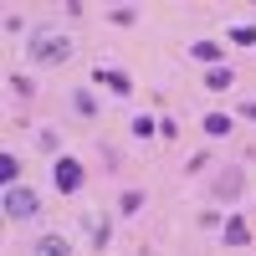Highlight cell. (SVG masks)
Segmentation results:
<instances>
[{
  "label": "cell",
  "mask_w": 256,
  "mask_h": 256,
  "mask_svg": "<svg viewBox=\"0 0 256 256\" xmlns=\"http://www.w3.org/2000/svg\"><path fill=\"white\" fill-rule=\"evenodd\" d=\"M67 56H72L67 36H56V31H36L31 36V62H36V67H62Z\"/></svg>",
  "instance_id": "cell-1"
},
{
  "label": "cell",
  "mask_w": 256,
  "mask_h": 256,
  "mask_svg": "<svg viewBox=\"0 0 256 256\" xmlns=\"http://www.w3.org/2000/svg\"><path fill=\"white\" fill-rule=\"evenodd\" d=\"M0 210H6L10 220H31L36 210H41V200H36V190L16 184V190H6V195H0Z\"/></svg>",
  "instance_id": "cell-2"
},
{
  "label": "cell",
  "mask_w": 256,
  "mask_h": 256,
  "mask_svg": "<svg viewBox=\"0 0 256 256\" xmlns=\"http://www.w3.org/2000/svg\"><path fill=\"white\" fill-rule=\"evenodd\" d=\"M52 180H56V190H62V195H77L88 174H82V164H77V159H67V154H62V159H56V169H52Z\"/></svg>",
  "instance_id": "cell-3"
},
{
  "label": "cell",
  "mask_w": 256,
  "mask_h": 256,
  "mask_svg": "<svg viewBox=\"0 0 256 256\" xmlns=\"http://www.w3.org/2000/svg\"><path fill=\"white\" fill-rule=\"evenodd\" d=\"M241 190H246L241 169H220V174L210 180V195H216V200H241Z\"/></svg>",
  "instance_id": "cell-4"
},
{
  "label": "cell",
  "mask_w": 256,
  "mask_h": 256,
  "mask_svg": "<svg viewBox=\"0 0 256 256\" xmlns=\"http://www.w3.org/2000/svg\"><path fill=\"white\" fill-rule=\"evenodd\" d=\"M82 230L92 236V246H108V236H113V226L102 220V216H82Z\"/></svg>",
  "instance_id": "cell-5"
},
{
  "label": "cell",
  "mask_w": 256,
  "mask_h": 256,
  "mask_svg": "<svg viewBox=\"0 0 256 256\" xmlns=\"http://www.w3.org/2000/svg\"><path fill=\"white\" fill-rule=\"evenodd\" d=\"M36 256H72V241L67 236H41L36 241Z\"/></svg>",
  "instance_id": "cell-6"
},
{
  "label": "cell",
  "mask_w": 256,
  "mask_h": 256,
  "mask_svg": "<svg viewBox=\"0 0 256 256\" xmlns=\"http://www.w3.org/2000/svg\"><path fill=\"white\" fill-rule=\"evenodd\" d=\"M0 184H6V190L20 184V159L16 154H0Z\"/></svg>",
  "instance_id": "cell-7"
},
{
  "label": "cell",
  "mask_w": 256,
  "mask_h": 256,
  "mask_svg": "<svg viewBox=\"0 0 256 256\" xmlns=\"http://www.w3.org/2000/svg\"><path fill=\"white\" fill-rule=\"evenodd\" d=\"M190 56L205 62V67H220V46H216V41H195V46H190Z\"/></svg>",
  "instance_id": "cell-8"
},
{
  "label": "cell",
  "mask_w": 256,
  "mask_h": 256,
  "mask_svg": "<svg viewBox=\"0 0 256 256\" xmlns=\"http://www.w3.org/2000/svg\"><path fill=\"white\" fill-rule=\"evenodd\" d=\"M230 82H236V72H230V67H210V72H205V88H210V92H226Z\"/></svg>",
  "instance_id": "cell-9"
},
{
  "label": "cell",
  "mask_w": 256,
  "mask_h": 256,
  "mask_svg": "<svg viewBox=\"0 0 256 256\" xmlns=\"http://www.w3.org/2000/svg\"><path fill=\"white\" fill-rule=\"evenodd\" d=\"M72 113L77 118H98V98L92 92H72Z\"/></svg>",
  "instance_id": "cell-10"
},
{
  "label": "cell",
  "mask_w": 256,
  "mask_h": 256,
  "mask_svg": "<svg viewBox=\"0 0 256 256\" xmlns=\"http://www.w3.org/2000/svg\"><path fill=\"white\" fill-rule=\"evenodd\" d=\"M205 134H210V138H226V134H230V118H226V113H205Z\"/></svg>",
  "instance_id": "cell-11"
},
{
  "label": "cell",
  "mask_w": 256,
  "mask_h": 256,
  "mask_svg": "<svg viewBox=\"0 0 256 256\" xmlns=\"http://www.w3.org/2000/svg\"><path fill=\"white\" fill-rule=\"evenodd\" d=\"M246 241H251L246 220H226V246H246Z\"/></svg>",
  "instance_id": "cell-12"
},
{
  "label": "cell",
  "mask_w": 256,
  "mask_h": 256,
  "mask_svg": "<svg viewBox=\"0 0 256 256\" xmlns=\"http://www.w3.org/2000/svg\"><path fill=\"white\" fill-rule=\"evenodd\" d=\"M118 210H123V216H138V210H144V190H123Z\"/></svg>",
  "instance_id": "cell-13"
},
{
  "label": "cell",
  "mask_w": 256,
  "mask_h": 256,
  "mask_svg": "<svg viewBox=\"0 0 256 256\" xmlns=\"http://www.w3.org/2000/svg\"><path fill=\"white\" fill-rule=\"evenodd\" d=\"M36 144H41V154H56V148H62V134H56V128H41ZM56 159H62V154H56Z\"/></svg>",
  "instance_id": "cell-14"
},
{
  "label": "cell",
  "mask_w": 256,
  "mask_h": 256,
  "mask_svg": "<svg viewBox=\"0 0 256 256\" xmlns=\"http://www.w3.org/2000/svg\"><path fill=\"white\" fill-rule=\"evenodd\" d=\"M108 20H113V26H134L138 10H134V6H113V10H108Z\"/></svg>",
  "instance_id": "cell-15"
},
{
  "label": "cell",
  "mask_w": 256,
  "mask_h": 256,
  "mask_svg": "<svg viewBox=\"0 0 256 256\" xmlns=\"http://www.w3.org/2000/svg\"><path fill=\"white\" fill-rule=\"evenodd\" d=\"M92 82H108L113 92H128V77L123 72H92Z\"/></svg>",
  "instance_id": "cell-16"
},
{
  "label": "cell",
  "mask_w": 256,
  "mask_h": 256,
  "mask_svg": "<svg viewBox=\"0 0 256 256\" xmlns=\"http://www.w3.org/2000/svg\"><path fill=\"white\" fill-rule=\"evenodd\" d=\"M230 41L236 46H256V26H230Z\"/></svg>",
  "instance_id": "cell-17"
},
{
  "label": "cell",
  "mask_w": 256,
  "mask_h": 256,
  "mask_svg": "<svg viewBox=\"0 0 256 256\" xmlns=\"http://www.w3.org/2000/svg\"><path fill=\"white\" fill-rule=\"evenodd\" d=\"M10 92H16V98H31L36 82H31V77H10Z\"/></svg>",
  "instance_id": "cell-18"
},
{
  "label": "cell",
  "mask_w": 256,
  "mask_h": 256,
  "mask_svg": "<svg viewBox=\"0 0 256 256\" xmlns=\"http://www.w3.org/2000/svg\"><path fill=\"white\" fill-rule=\"evenodd\" d=\"M134 134L148 138V134H159V123H154V118H134Z\"/></svg>",
  "instance_id": "cell-19"
},
{
  "label": "cell",
  "mask_w": 256,
  "mask_h": 256,
  "mask_svg": "<svg viewBox=\"0 0 256 256\" xmlns=\"http://www.w3.org/2000/svg\"><path fill=\"white\" fill-rule=\"evenodd\" d=\"M159 138H180V123L174 118H159Z\"/></svg>",
  "instance_id": "cell-20"
},
{
  "label": "cell",
  "mask_w": 256,
  "mask_h": 256,
  "mask_svg": "<svg viewBox=\"0 0 256 256\" xmlns=\"http://www.w3.org/2000/svg\"><path fill=\"white\" fill-rule=\"evenodd\" d=\"M241 118H246V123H256V102H241Z\"/></svg>",
  "instance_id": "cell-21"
}]
</instances>
